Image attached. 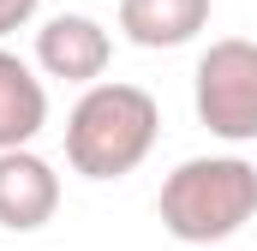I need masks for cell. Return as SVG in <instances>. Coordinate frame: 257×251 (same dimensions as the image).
Here are the masks:
<instances>
[{
    "instance_id": "cell-8",
    "label": "cell",
    "mask_w": 257,
    "mask_h": 251,
    "mask_svg": "<svg viewBox=\"0 0 257 251\" xmlns=\"http://www.w3.org/2000/svg\"><path fill=\"white\" fill-rule=\"evenodd\" d=\"M36 6H42V0H0V36L24 30V24L36 18Z\"/></svg>"
},
{
    "instance_id": "cell-4",
    "label": "cell",
    "mask_w": 257,
    "mask_h": 251,
    "mask_svg": "<svg viewBox=\"0 0 257 251\" xmlns=\"http://www.w3.org/2000/svg\"><path fill=\"white\" fill-rule=\"evenodd\" d=\"M114 60V36L102 18L90 12H54L42 30H36V72L42 78H60V84H102V72Z\"/></svg>"
},
{
    "instance_id": "cell-1",
    "label": "cell",
    "mask_w": 257,
    "mask_h": 251,
    "mask_svg": "<svg viewBox=\"0 0 257 251\" xmlns=\"http://www.w3.org/2000/svg\"><path fill=\"white\" fill-rule=\"evenodd\" d=\"M162 138V108L144 84H90L66 114V162L84 180H126Z\"/></svg>"
},
{
    "instance_id": "cell-3",
    "label": "cell",
    "mask_w": 257,
    "mask_h": 251,
    "mask_svg": "<svg viewBox=\"0 0 257 251\" xmlns=\"http://www.w3.org/2000/svg\"><path fill=\"white\" fill-rule=\"evenodd\" d=\"M192 108L209 138L257 144V42L251 36H221L197 54Z\"/></svg>"
},
{
    "instance_id": "cell-7",
    "label": "cell",
    "mask_w": 257,
    "mask_h": 251,
    "mask_svg": "<svg viewBox=\"0 0 257 251\" xmlns=\"http://www.w3.org/2000/svg\"><path fill=\"white\" fill-rule=\"evenodd\" d=\"M209 30V0H120V36L132 48H186Z\"/></svg>"
},
{
    "instance_id": "cell-6",
    "label": "cell",
    "mask_w": 257,
    "mask_h": 251,
    "mask_svg": "<svg viewBox=\"0 0 257 251\" xmlns=\"http://www.w3.org/2000/svg\"><path fill=\"white\" fill-rule=\"evenodd\" d=\"M42 126H48V84L36 78L30 60L0 48V156L30 150L42 138Z\"/></svg>"
},
{
    "instance_id": "cell-2",
    "label": "cell",
    "mask_w": 257,
    "mask_h": 251,
    "mask_svg": "<svg viewBox=\"0 0 257 251\" xmlns=\"http://www.w3.org/2000/svg\"><path fill=\"white\" fill-rule=\"evenodd\" d=\"M156 215L180 245H221L257 221V168L245 156H186L162 180Z\"/></svg>"
},
{
    "instance_id": "cell-5",
    "label": "cell",
    "mask_w": 257,
    "mask_h": 251,
    "mask_svg": "<svg viewBox=\"0 0 257 251\" xmlns=\"http://www.w3.org/2000/svg\"><path fill=\"white\" fill-rule=\"evenodd\" d=\"M60 209V174L36 150H6L0 156V227L6 233H36Z\"/></svg>"
}]
</instances>
